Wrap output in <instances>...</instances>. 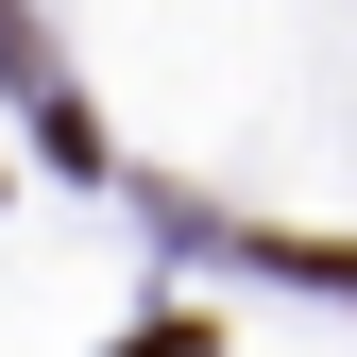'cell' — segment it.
Wrapping results in <instances>:
<instances>
[{
	"label": "cell",
	"mask_w": 357,
	"mask_h": 357,
	"mask_svg": "<svg viewBox=\"0 0 357 357\" xmlns=\"http://www.w3.org/2000/svg\"><path fill=\"white\" fill-rule=\"evenodd\" d=\"M255 273H289V289H357V238H238Z\"/></svg>",
	"instance_id": "obj_1"
}]
</instances>
